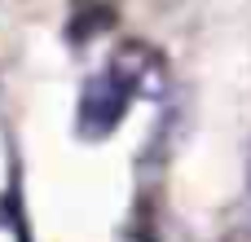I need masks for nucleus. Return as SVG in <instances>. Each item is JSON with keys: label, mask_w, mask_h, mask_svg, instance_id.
Wrapping results in <instances>:
<instances>
[{"label": "nucleus", "mask_w": 251, "mask_h": 242, "mask_svg": "<svg viewBox=\"0 0 251 242\" xmlns=\"http://www.w3.org/2000/svg\"><path fill=\"white\" fill-rule=\"evenodd\" d=\"M128 62L132 57L124 53V57H115V66H106L101 75H93L84 84V97H79V132L84 137H110L115 123L124 119L132 93L141 88V79Z\"/></svg>", "instance_id": "f257e3e1"}]
</instances>
